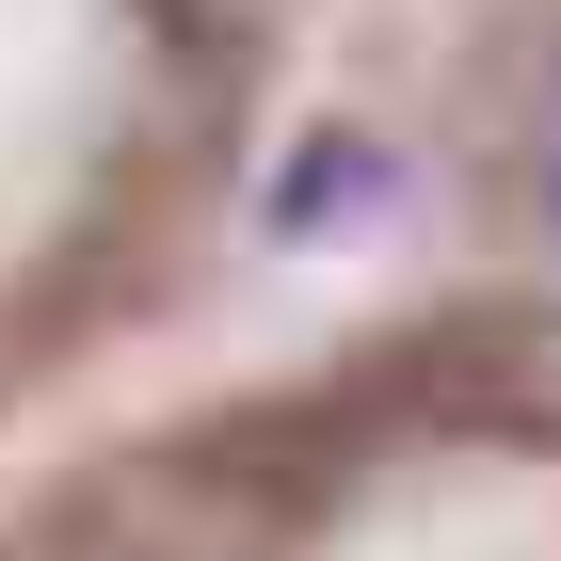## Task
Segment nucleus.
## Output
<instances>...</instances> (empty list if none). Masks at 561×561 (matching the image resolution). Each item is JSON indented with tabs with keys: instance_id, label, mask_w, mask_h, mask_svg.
I'll use <instances>...</instances> for the list:
<instances>
[{
	"instance_id": "obj_1",
	"label": "nucleus",
	"mask_w": 561,
	"mask_h": 561,
	"mask_svg": "<svg viewBox=\"0 0 561 561\" xmlns=\"http://www.w3.org/2000/svg\"><path fill=\"white\" fill-rule=\"evenodd\" d=\"M353 209H369V145H353V129H321V145H305V161H289V193H273V241H321V225H353Z\"/></svg>"
}]
</instances>
